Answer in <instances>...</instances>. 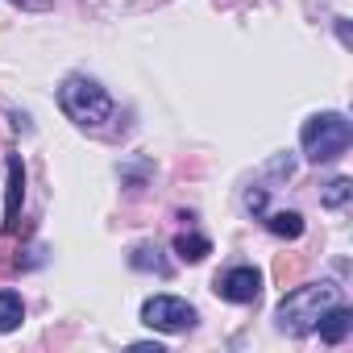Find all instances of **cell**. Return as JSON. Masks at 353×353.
<instances>
[{"mask_svg": "<svg viewBox=\"0 0 353 353\" xmlns=\"http://www.w3.org/2000/svg\"><path fill=\"white\" fill-rule=\"evenodd\" d=\"M332 303H341V287L336 283H303V287H295V291H287L279 299V324H283V332L303 336V332L316 328V320Z\"/></svg>", "mask_w": 353, "mask_h": 353, "instance_id": "6da1fadb", "label": "cell"}, {"mask_svg": "<svg viewBox=\"0 0 353 353\" xmlns=\"http://www.w3.org/2000/svg\"><path fill=\"white\" fill-rule=\"evenodd\" d=\"M59 104L75 125H88V129H100L112 117V96L96 79H83V75H71L59 88Z\"/></svg>", "mask_w": 353, "mask_h": 353, "instance_id": "7a4b0ae2", "label": "cell"}, {"mask_svg": "<svg viewBox=\"0 0 353 353\" xmlns=\"http://www.w3.org/2000/svg\"><path fill=\"white\" fill-rule=\"evenodd\" d=\"M299 141H303L307 162H336V158L349 150L353 129H349V121H345L341 112H320V117H312V121L303 125Z\"/></svg>", "mask_w": 353, "mask_h": 353, "instance_id": "3957f363", "label": "cell"}, {"mask_svg": "<svg viewBox=\"0 0 353 353\" xmlns=\"http://www.w3.org/2000/svg\"><path fill=\"white\" fill-rule=\"evenodd\" d=\"M141 320L158 332H188L196 324V307L179 295H154L141 303Z\"/></svg>", "mask_w": 353, "mask_h": 353, "instance_id": "277c9868", "label": "cell"}, {"mask_svg": "<svg viewBox=\"0 0 353 353\" xmlns=\"http://www.w3.org/2000/svg\"><path fill=\"white\" fill-rule=\"evenodd\" d=\"M216 295L229 299V303H254L262 295V274L254 266H237L225 279H216Z\"/></svg>", "mask_w": 353, "mask_h": 353, "instance_id": "5b68a950", "label": "cell"}, {"mask_svg": "<svg viewBox=\"0 0 353 353\" xmlns=\"http://www.w3.org/2000/svg\"><path fill=\"white\" fill-rule=\"evenodd\" d=\"M21 200H26V166L13 154L9 158V183H5V233L9 237L21 229Z\"/></svg>", "mask_w": 353, "mask_h": 353, "instance_id": "8992f818", "label": "cell"}, {"mask_svg": "<svg viewBox=\"0 0 353 353\" xmlns=\"http://www.w3.org/2000/svg\"><path fill=\"white\" fill-rule=\"evenodd\" d=\"M316 328H320V341H324V345H341V341L353 332V312H349L345 303H332V307L316 320Z\"/></svg>", "mask_w": 353, "mask_h": 353, "instance_id": "52a82bcc", "label": "cell"}, {"mask_svg": "<svg viewBox=\"0 0 353 353\" xmlns=\"http://www.w3.org/2000/svg\"><path fill=\"white\" fill-rule=\"evenodd\" d=\"M129 266H133V270H154V274H162V279L170 274V262L162 258L158 245H137V250L129 254Z\"/></svg>", "mask_w": 353, "mask_h": 353, "instance_id": "ba28073f", "label": "cell"}, {"mask_svg": "<svg viewBox=\"0 0 353 353\" xmlns=\"http://www.w3.org/2000/svg\"><path fill=\"white\" fill-rule=\"evenodd\" d=\"M174 254H179L183 262H204L212 254V241L200 237V233H179V237H174Z\"/></svg>", "mask_w": 353, "mask_h": 353, "instance_id": "9c48e42d", "label": "cell"}, {"mask_svg": "<svg viewBox=\"0 0 353 353\" xmlns=\"http://www.w3.org/2000/svg\"><path fill=\"white\" fill-rule=\"evenodd\" d=\"M26 320V303L17 291H0V332H13Z\"/></svg>", "mask_w": 353, "mask_h": 353, "instance_id": "30bf717a", "label": "cell"}, {"mask_svg": "<svg viewBox=\"0 0 353 353\" xmlns=\"http://www.w3.org/2000/svg\"><path fill=\"white\" fill-rule=\"evenodd\" d=\"M266 229H270L274 237L295 241V237L303 233V216H299V212H270V216H266Z\"/></svg>", "mask_w": 353, "mask_h": 353, "instance_id": "8fae6325", "label": "cell"}, {"mask_svg": "<svg viewBox=\"0 0 353 353\" xmlns=\"http://www.w3.org/2000/svg\"><path fill=\"white\" fill-rule=\"evenodd\" d=\"M349 196H353V183H349V179H332V183L320 192V204H324V208H345Z\"/></svg>", "mask_w": 353, "mask_h": 353, "instance_id": "7c38bea8", "label": "cell"}, {"mask_svg": "<svg viewBox=\"0 0 353 353\" xmlns=\"http://www.w3.org/2000/svg\"><path fill=\"white\" fill-rule=\"evenodd\" d=\"M245 208H250V212H262V208H266V192H262V188H258V192H245Z\"/></svg>", "mask_w": 353, "mask_h": 353, "instance_id": "4fadbf2b", "label": "cell"}]
</instances>
